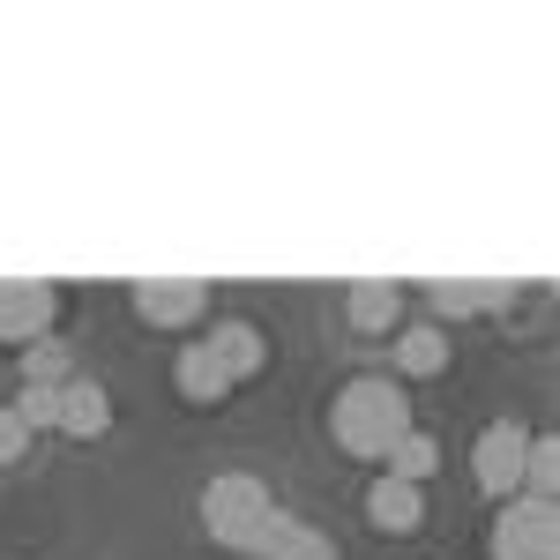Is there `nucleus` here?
Instances as JSON below:
<instances>
[{
    "mask_svg": "<svg viewBox=\"0 0 560 560\" xmlns=\"http://www.w3.org/2000/svg\"><path fill=\"white\" fill-rule=\"evenodd\" d=\"M329 433H337V448L359 456V464H382L388 448L411 433V396L396 374H359V382L337 388V404H329Z\"/></svg>",
    "mask_w": 560,
    "mask_h": 560,
    "instance_id": "f257e3e1",
    "label": "nucleus"
},
{
    "mask_svg": "<svg viewBox=\"0 0 560 560\" xmlns=\"http://www.w3.org/2000/svg\"><path fill=\"white\" fill-rule=\"evenodd\" d=\"M269 516H277V501H269V486L255 471H217L202 486V530H210L224 553H255Z\"/></svg>",
    "mask_w": 560,
    "mask_h": 560,
    "instance_id": "f03ea898",
    "label": "nucleus"
},
{
    "mask_svg": "<svg viewBox=\"0 0 560 560\" xmlns=\"http://www.w3.org/2000/svg\"><path fill=\"white\" fill-rule=\"evenodd\" d=\"M493 560H560V509L553 501H509L493 516V538H486Z\"/></svg>",
    "mask_w": 560,
    "mask_h": 560,
    "instance_id": "7ed1b4c3",
    "label": "nucleus"
},
{
    "mask_svg": "<svg viewBox=\"0 0 560 560\" xmlns=\"http://www.w3.org/2000/svg\"><path fill=\"white\" fill-rule=\"evenodd\" d=\"M523 448H530V427H516V419H493V427L478 433V448H471L478 493L516 501V493H523Z\"/></svg>",
    "mask_w": 560,
    "mask_h": 560,
    "instance_id": "20e7f679",
    "label": "nucleus"
},
{
    "mask_svg": "<svg viewBox=\"0 0 560 560\" xmlns=\"http://www.w3.org/2000/svg\"><path fill=\"white\" fill-rule=\"evenodd\" d=\"M128 300L150 329H187V322L210 314V284L202 277H150V284H135Z\"/></svg>",
    "mask_w": 560,
    "mask_h": 560,
    "instance_id": "39448f33",
    "label": "nucleus"
},
{
    "mask_svg": "<svg viewBox=\"0 0 560 560\" xmlns=\"http://www.w3.org/2000/svg\"><path fill=\"white\" fill-rule=\"evenodd\" d=\"M52 284H31V277H0V345H45L52 329Z\"/></svg>",
    "mask_w": 560,
    "mask_h": 560,
    "instance_id": "423d86ee",
    "label": "nucleus"
},
{
    "mask_svg": "<svg viewBox=\"0 0 560 560\" xmlns=\"http://www.w3.org/2000/svg\"><path fill=\"white\" fill-rule=\"evenodd\" d=\"M202 345H210V359L224 366V374H232V388L255 382L261 366H269V345H261V329L247 322V314H217V329L202 337Z\"/></svg>",
    "mask_w": 560,
    "mask_h": 560,
    "instance_id": "0eeeda50",
    "label": "nucleus"
},
{
    "mask_svg": "<svg viewBox=\"0 0 560 560\" xmlns=\"http://www.w3.org/2000/svg\"><path fill=\"white\" fill-rule=\"evenodd\" d=\"M366 523L388 530V538H404V530H419L427 523V486H404V478H374L366 486Z\"/></svg>",
    "mask_w": 560,
    "mask_h": 560,
    "instance_id": "6e6552de",
    "label": "nucleus"
},
{
    "mask_svg": "<svg viewBox=\"0 0 560 560\" xmlns=\"http://www.w3.org/2000/svg\"><path fill=\"white\" fill-rule=\"evenodd\" d=\"M448 359H456V345H448L441 322H411V329H396V374H404V382H433V374H448Z\"/></svg>",
    "mask_w": 560,
    "mask_h": 560,
    "instance_id": "1a4fd4ad",
    "label": "nucleus"
},
{
    "mask_svg": "<svg viewBox=\"0 0 560 560\" xmlns=\"http://www.w3.org/2000/svg\"><path fill=\"white\" fill-rule=\"evenodd\" d=\"M173 388L187 396V404H202V411H217L224 396H232V374L210 359V345H179L173 359Z\"/></svg>",
    "mask_w": 560,
    "mask_h": 560,
    "instance_id": "9d476101",
    "label": "nucleus"
},
{
    "mask_svg": "<svg viewBox=\"0 0 560 560\" xmlns=\"http://www.w3.org/2000/svg\"><path fill=\"white\" fill-rule=\"evenodd\" d=\"M113 427V396L105 382H60V433H75V441H97V433Z\"/></svg>",
    "mask_w": 560,
    "mask_h": 560,
    "instance_id": "9b49d317",
    "label": "nucleus"
},
{
    "mask_svg": "<svg viewBox=\"0 0 560 560\" xmlns=\"http://www.w3.org/2000/svg\"><path fill=\"white\" fill-rule=\"evenodd\" d=\"M255 560H337V546L314 530V523H300V516H269V530H261V546H255Z\"/></svg>",
    "mask_w": 560,
    "mask_h": 560,
    "instance_id": "f8f14e48",
    "label": "nucleus"
},
{
    "mask_svg": "<svg viewBox=\"0 0 560 560\" xmlns=\"http://www.w3.org/2000/svg\"><path fill=\"white\" fill-rule=\"evenodd\" d=\"M345 314H351V329H396V314H404V292L396 284H382V277H366V284H351V300H345Z\"/></svg>",
    "mask_w": 560,
    "mask_h": 560,
    "instance_id": "ddd939ff",
    "label": "nucleus"
},
{
    "mask_svg": "<svg viewBox=\"0 0 560 560\" xmlns=\"http://www.w3.org/2000/svg\"><path fill=\"white\" fill-rule=\"evenodd\" d=\"M382 464H388V478H404V486H427V478L441 471V441L411 427V433H404V441H396V448L382 456Z\"/></svg>",
    "mask_w": 560,
    "mask_h": 560,
    "instance_id": "4468645a",
    "label": "nucleus"
},
{
    "mask_svg": "<svg viewBox=\"0 0 560 560\" xmlns=\"http://www.w3.org/2000/svg\"><path fill=\"white\" fill-rule=\"evenodd\" d=\"M553 493H560V441L530 433V448H523V501H553Z\"/></svg>",
    "mask_w": 560,
    "mask_h": 560,
    "instance_id": "2eb2a0df",
    "label": "nucleus"
},
{
    "mask_svg": "<svg viewBox=\"0 0 560 560\" xmlns=\"http://www.w3.org/2000/svg\"><path fill=\"white\" fill-rule=\"evenodd\" d=\"M23 382H31V388L75 382V359H68V345H23Z\"/></svg>",
    "mask_w": 560,
    "mask_h": 560,
    "instance_id": "dca6fc26",
    "label": "nucleus"
},
{
    "mask_svg": "<svg viewBox=\"0 0 560 560\" xmlns=\"http://www.w3.org/2000/svg\"><path fill=\"white\" fill-rule=\"evenodd\" d=\"M509 300V284H433V314H478V306H501Z\"/></svg>",
    "mask_w": 560,
    "mask_h": 560,
    "instance_id": "f3484780",
    "label": "nucleus"
},
{
    "mask_svg": "<svg viewBox=\"0 0 560 560\" xmlns=\"http://www.w3.org/2000/svg\"><path fill=\"white\" fill-rule=\"evenodd\" d=\"M8 411H15V419H23V427L31 433H45V427H60V388H15V404H8Z\"/></svg>",
    "mask_w": 560,
    "mask_h": 560,
    "instance_id": "a211bd4d",
    "label": "nucleus"
},
{
    "mask_svg": "<svg viewBox=\"0 0 560 560\" xmlns=\"http://www.w3.org/2000/svg\"><path fill=\"white\" fill-rule=\"evenodd\" d=\"M23 448H31V427H23V419H15V411L0 404V464H15Z\"/></svg>",
    "mask_w": 560,
    "mask_h": 560,
    "instance_id": "6ab92c4d",
    "label": "nucleus"
}]
</instances>
